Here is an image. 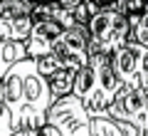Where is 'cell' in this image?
Listing matches in <instances>:
<instances>
[{
    "mask_svg": "<svg viewBox=\"0 0 148 136\" xmlns=\"http://www.w3.org/2000/svg\"><path fill=\"white\" fill-rule=\"evenodd\" d=\"M3 99L12 119V131H35L47 126V111L54 104L47 79L37 72L35 59L12 64L0 79Z\"/></svg>",
    "mask_w": 148,
    "mask_h": 136,
    "instance_id": "obj_1",
    "label": "cell"
},
{
    "mask_svg": "<svg viewBox=\"0 0 148 136\" xmlns=\"http://www.w3.org/2000/svg\"><path fill=\"white\" fill-rule=\"evenodd\" d=\"M47 126L62 136H138L131 126L119 124L109 116H89L79 99L64 97L47 111Z\"/></svg>",
    "mask_w": 148,
    "mask_h": 136,
    "instance_id": "obj_2",
    "label": "cell"
},
{
    "mask_svg": "<svg viewBox=\"0 0 148 136\" xmlns=\"http://www.w3.org/2000/svg\"><path fill=\"white\" fill-rule=\"evenodd\" d=\"M37 62V72L45 79L49 74H54L57 69H67V72H79L86 62H89V32L84 25H74L69 30L62 32V37L57 40V45L52 47V52Z\"/></svg>",
    "mask_w": 148,
    "mask_h": 136,
    "instance_id": "obj_3",
    "label": "cell"
},
{
    "mask_svg": "<svg viewBox=\"0 0 148 136\" xmlns=\"http://www.w3.org/2000/svg\"><path fill=\"white\" fill-rule=\"evenodd\" d=\"M86 32H89V55H109L111 57L116 50L131 42L128 17L109 10L106 3H101V8L89 17Z\"/></svg>",
    "mask_w": 148,
    "mask_h": 136,
    "instance_id": "obj_4",
    "label": "cell"
},
{
    "mask_svg": "<svg viewBox=\"0 0 148 136\" xmlns=\"http://www.w3.org/2000/svg\"><path fill=\"white\" fill-rule=\"evenodd\" d=\"M89 67L94 69V89H91V97L82 106L89 116H106L109 106L114 104L116 94L123 87L114 74L109 55H89Z\"/></svg>",
    "mask_w": 148,
    "mask_h": 136,
    "instance_id": "obj_5",
    "label": "cell"
},
{
    "mask_svg": "<svg viewBox=\"0 0 148 136\" xmlns=\"http://www.w3.org/2000/svg\"><path fill=\"white\" fill-rule=\"evenodd\" d=\"M111 67L114 74L121 82V87L128 89H146L148 87V50L128 42L121 50L111 55Z\"/></svg>",
    "mask_w": 148,
    "mask_h": 136,
    "instance_id": "obj_6",
    "label": "cell"
},
{
    "mask_svg": "<svg viewBox=\"0 0 148 136\" xmlns=\"http://www.w3.org/2000/svg\"><path fill=\"white\" fill-rule=\"evenodd\" d=\"M106 116L119 124H126L138 136H148V101L143 89H128L123 87L116 94L114 104L109 106Z\"/></svg>",
    "mask_w": 148,
    "mask_h": 136,
    "instance_id": "obj_7",
    "label": "cell"
},
{
    "mask_svg": "<svg viewBox=\"0 0 148 136\" xmlns=\"http://www.w3.org/2000/svg\"><path fill=\"white\" fill-rule=\"evenodd\" d=\"M35 3L27 0H0V40L25 45L32 30Z\"/></svg>",
    "mask_w": 148,
    "mask_h": 136,
    "instance_id": "obj_8",
    "label": "cell"
},
{
    "mask_svg": "<svg viewBox=\"0 0 148 136\" xmlns=\"http://www.w3.org/2000/svg\"><path fill=\"white\" fill-rule=\"evenodd\" d=\"M62 27L52 20H32L30 37L25 42L27 59H42L52 52V47L57 45V40L62 37Z\"/></svg>",
    "mask_w": 148,
    "mask_h": 136,
    "instance_id": "obj_9",
    "label": "cell"
},
{
    "mask_svg": "<svg viewBox=\"0 0 148 136\" xmlns=\"http://www.w3.org/2000/svg\"><path fill=\"white\" fill-rule=\"evenodd\" d=\"M79 5V0H64V3H49V5H37L32 10V20H52L57 22L62 30L74 27V10Z\"/></svg>",
    "mask_w": 148,
    "mask_h": 136,
    "instance_id": "obj_10",
    "label": "cell"
},
{
    "mask_svg": "<svg viewBox=\"0 0 148 136\" xmlns=\"http://www.w3.org/2000/svg\"><path fill=\"white\" fill-rule=\"evenodd\" d=\"M47 87L49 94H52L54 101L64 99V97H72V87H74V72H67V69H57L54 74L47 77Z\"/></svg>",
    "mask_w": 148,
    "mask_h": 136,
    "instance_id": "obj_11",
    "label": "cell"
},
{
    "mask_svg": "<svg viewBox=\"0 0 148 136\" xmlns=\"http://www.w3.org/2000/svg\"><path fill=\"white\" fill-rule=\"evenodd\" d=\"M27 59L25 45H15V42H3L0 40V79L5 77V72L12 67V64Z\"/></svg>",
    "mask_w": 148,
    "mask_h": 136,
    "instance_id": "obj_12",
    "label": "cell"
},
{
    "mask_svg": "<svg viewBox=\"0 0 148 136\" xmlns=\"http://www.w3.org/2000/svg\"><path fill=\"white\" fill-rule=\"evenodd\" d=\"M128 22H131V42L148 50V8L138 15H131Z\"/></svg>",
    "mask_w": 148,
    "mask_h": 136,
    "instance_id": "obj_13",
    "label": "cell"
},
{
    "mask_svg": "<svg viewBox=\"0 0 148 136\" xmlns=\"http://www.w3.org/2000/svg\"><path fill=\"white\" fill-rule=\"evenodd\" d=\"M12 119H10V111H8V104L3 99V87H0V136H12Z\"/></svg>",
    "mask_w": 148,
    "mask_h": 136,
    "instance_id": "obj_14",
    "label": "cell"
},
{
    "mask_svg": "<svg viewBox=\"0 0 148 136\" xmlns=\"http://www.w3.org/2000/svg\"><path fill=\"white\" fill-rule=\"evenodd\" d=\"M12 136H62V134L54 131L52 126H42V129H35V131H15Z\"/></svg>",
    "mask_w": 148,
    "mask_h": 136,
    "instance_id": "obj_15",
    "label": "cell"
},
{
    "mask_svg": "<svg viewBox=\"0 0 148 136\" xmlns=\"http://www.w3.org/2000/svg\"><path fill=\"white\" fill-rule=\"evenodd\" d=\"M143 94H146V101H148V87H146V89H143Z\"/></svg>",
    "mask_w": 148,
    "mask_h": 136,
    "instance_id": "obj_16",
    "label": "cell"
}]
</instances>
